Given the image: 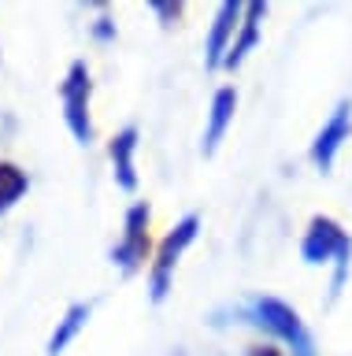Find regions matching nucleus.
Segmentation results:
<instances>
[{
  "instance_id": "f03ea898",
  "label": "nucleus",
  "mask_w": 352,
  "mask_h": 356,
  "mask_svg": "<svg viewBox=\"0 0 352 356\" xmlns=\"http://www.w3.org/2000/svg\"><path fill=\"white\" fill-rule=\"evenodd\" d=\"M245 316H249L252 327L267 330L274 341H282L285 356H319L312 334H308L304 319H301V312H296L293 305H285L282 297H267V293L252 297L249 308H245Z\"/></svg>"
},
{
  "instance_id": "0eeeda50",
  "label": "nucleus",
  "mask_w": 352,
  "mask_h": 356,
  "mask_svg": "<svg viewBox=\"0 0 352 356\" xmlns=\"http://www.w3.org/2000/svg\"><path fill=\"white\" fill-rule=\"evenodd\" d=\"M241 19H245V4L237 0H226L219 4L215 19H212V30H208V41H204V63L208 71H219L230 56V44H234L237 30H241Z\"/></svg>"
},
{
  "instance_id": "9d476101",
  "label": "nucleus",
  "mask_w": 352,
  "mask_h": 356,
  "mask_svg": "<svg viewBox=\"0 0 352 356\" xmlns=\"http://www.w3.org/2000/svg\"><path fill=\"white\" fill-rule=\"evenodd\" d=\"M263 19H267V4H260V0L245 4V19H241V30H237L234 44H230V56H226V63H223L226 71H237V67L249 60V52L256 49V41H260Z\"/></svg>"
},
{
  "instance_id": "f257e3e1",
  "label": "nucleus",
  "mask_w": 352,
  "mask_h": 356,
  "mask_svg": "<svg viewBox=\"0 0 352 356\" xmlns=\"http://www.w3.org/2000/svg\"><path fill=\"white\" fill-rule=\"evenodd\" d=\"M301 260L308 267H323V264H334V278H330V300L341 293L349 278V264H352V238L349 230L341 227L337 219L330 216H315L308 222L304 238H301Z\"/></svg>"
},
{
  "instance_id": "7ed1b4c3",
  "label": "nucleus",
  "mask_w": 352,
  "mask_h": 356,
  "mask_svg": "<svg viewBox=\"0 0 352 356\" xmlns=\"http://www.w3.org/2000/svg\"><path fill=\"white\" fill-rule=\"evenodd\" d=\"M196 234H201V216H196V211L182 216L167 234H163V241L156 245V256H152V267H149V297H152V305H160V300L171 293L174 271H178L185 249L196 241Z\"/></svg>"
},
{
  "instance_id": "f8f14e48",
  "label": "nucleus",
  "mask_w": 352,
  "mask_h": 356,
  "mask_svg": "<svg viewBox=\"0 0 352 356\" xmlns=\"http://www.w3.org/2000/svg\"><path fill=\"white\" fill-rule=\"evenodd\" d=\"M30 189V175L12 160H0V216H8Z\"/></svg>"
},
{
  "instance_id": "9b49d317",
  "label": "nucleus",
  "mask_w": 352,
  "mask_h": 356,
  "mask_svg": "<svg viewBox=\"0 0 352 356\" xmlns=\"http://www.w3.org/2000/svg\"><path fill=\"white\" fill-rule=\"evenodd\" d=\"M90 316H93V300H74V305H71L67 312H63V319L56 323V330L49 334L45 353H49V356H63V353H67V345H71V341L85 330Z\"/></svg>"
},
{
  "instance_id": "6e6552de",
  "label": "nucleus",
  "mask_w": 352,
  "mask_h": 356,
  "mask_svg": "<svg viewBox=\"0 0 352 356\" xmlns=\"http://www.w3.org/2000/svg\"><path fill=\"white\" fill-rule=\"evenodd\" d=\"M137 141L141 134L137 127H123L115 130V138L108 141V160H112V175H115V186L123 193H137Z\"/></svg>"
},
{
  "instance_id": "39448f33",
  "label": "nucleus",
  "mask_w": 352,
  "mask_h": 356,
  "mask_svg": "<svg viewBox=\"0 0 352 356\" xmlns=\"http://www.w3.org/2000/svg\"><path fill=\"white\" fill-rule=\"evenodd\" d=\"M149 219H152L149 200H134V204L126 208V216H123V238L112 245V264L123 275H137L141 267H145V260H149V252H152Z\"/></svg>"
},
{
  "instance_id": "2eb2a0df",
  "label": "nucleus",
  "mask_w": 352,
  "mask_h": 356,
  "mask_svg": "<svg viewBox=\"0 0 352 356\" xmlns=\"http://www.w3.org/2000/svg\"><path fill=\"white\" fill-rule=\"evenodd\" d=\"M249 356H285V353L274 349V345H249Z\"/></svg>"
},
{
  "instance_id": "1a4fd4ad",
  "label": "nucleus",
  "mask_w": 352,
  "mask_h": 356,
  "mask_svg": "<svg viewBox=\"0 0 352 356\" xmlns=\"http://www.w3.org/2000/svg\"><path fill=\"white\" fill-rule=\"evenodd\" d=\"M234 111H237V89L219 86L212 97V108H208V127H204V141H201L204 156H215V149L223 145L230 122H234Z\"/></svg>"
},
{
  "instance_id": "423d86ee",
  "label": "nucleus",
  "mask_w": 352,
  "mask_h": 356,
  "mask_svg": "<svg viewBox=\"0 0 352 356\" xmlns=\"http://www.w3.org/2000/svg\"><path fill=\"white\" fill-rule=\"evenodd\" d=\"M349 138H352V100H337V108L330 111V119L319 127L312 149H308V160L315 163V171H323V175L334 171Z\"/></svg>"
},
{
  "instance_id": "4468645a",
  "label": "nucleus",
  "mask_w": 352,
  "mask_h": 356,
  "mask_svg": "<svg viewBox=\"0 0 352 356\" xmlns=\"http://www.w3.org/2000/svg\"><path fill=\"white\" fill-rule=\"evenodd\" d=\"M93 33H97L101 41H112V38H115V26H112V19H101V22L93 26Z\"/></svg>"
},
{
  "instance_id": "20e7f679",
  "label": "nucleus",
  "mask_w": 352,
  "mask_h": 356,
  "mask_svg": "<svg viewBox=\"0 0 352 356\" xmlns=\"http://www.w3.org/2000/svg\"><path fill=\"white\" fill-rule=\"evenodd\" d=\"M90 100H93L90 63H85V60H71L67 74H63V82H60V104H63V122H67L71 138L78 145H93V138H97Z\"/></svg>"
},
{
  "instance_id": "ddd939ff",
  "label": "nucleus",
  "mask_w": 352,
  "mask_h": 356,
  "mask_svg": "<svg viewBox=\"0 0 352 356\" xmlns=\"http://www.w3.org/2000/svg\"><path fill=\"white\" fill-rule=\"evenodd\" d=\"M149 8H152V11H156V15L163 19V26H171V22H174V19H178L182 11H185V4H174V0H152Z\"/></svg>"
}]
</instances>
